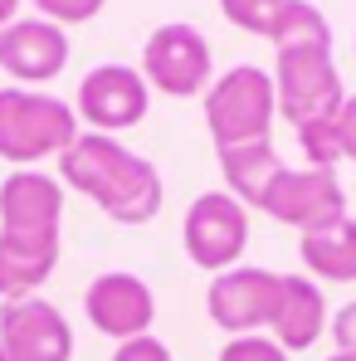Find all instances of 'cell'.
<instances>
[{
  "label": "cell",
  "mask_w": 356,
  "mask_h": 361,
  "mask_svg": "<svg viewBox=\"0 0 356 361\" xmlns=\"http://www.w3.org/2000/svg\"><path fill=\"white\" fill-rule=\"evenodd\" d=\"M30 5H39V20H49V25H88L108 0H30Z\"/></svg>",
  "instance_id": "7402d4cb"
},
{
  "label": "cell",
  "mask_w": 356,
  "mask_h": 361,
  "mask_svg": "<svg viewBox=\"0 0 356 361\" xmlns=\"http://www.w3.org/2000/svg\"><path fill=\"white\" fill-rule=\"evenodd\" d=\"M288 5H293V0H220L225 20H230L235 30L259 35V39H269V35H274V25L288 15Z\"/></svg>",
  "instance_id": "d6986e66"
},
{
  "label": "cell",
  "mask_w": 356,
  "mask_h": 361,
  "mask_svg": "<svg viewBox=\"0 0 356 361\" xmlns=\"http://www.w3.org/2000/svg\"><path fill=\"white\" fill-rule=\"evenodd\" d=\"M297 259H302L307 274H317L327 283H352L356 279V220L342 215L337 225L307 230L297 240Z\"/></svg>",
  "instance_id": "e0dca14e"
},
{
  "label": "cell",
  "mask_w": 356,
  "mask_h": 361,
  "mask_svg": "<svg viewBox=\"0 0 356 361\" xmlns=\"http://www.w3.org/2000/svg\"><path fill=\"white\" fill-rule=\"evenodd\" d=\"M337 137H342V161H356V98H347L337 113Z\"/></svg>",
  "instance_id": "d4e9b609"
},
{
  "label": "cell",
  "mask_w": 356,
  "mask_h": 361,
  "mask_svg": "<svg viewBox=\"0 0 356 361\" xmlns=\"http://www.w3.org/2000/svg\"><path fill=\"white\" fill-rule=\"evenodd\" d=\"M83 312L88 322L113 337V342H132V337H147L152 332V317H156V298L147 288V279L137 274H98L83 293Z\"/></svg>",
  "instance_id": "8fae6325"
},
{
  "label": "cell",
  "mask_w": 356,
  "mask_h": 361,
  "mask_svg": "<svg viewBox=\"0 0 356 361\" xmlns=\"http://www.w3.org/2000/svg\"><path fill=\"white\" fill-rule=\"evenodd\" d=\"M73 142H78V118L63 98L39 88H0V157L5 161L25 171L30 161L63 157Z\"/></svg>",
  "instance_id": "7a4b0ae2"
},
{
  "label": "cell",
  "mask_w": 356,
  "mask_h": 361,
  "mask_svg": "<svg viewBox=\"0 0 356 361\" xmlns=\"http://www.w3.org/2000/svg\"><path fill=\"white\" fill-rule=\"evenodd\" d=\"M220 361H288V352H283L274 337L254 332V337H230V342L220 347Z\"/></svg>",
  "instance_id": "44dd1931"
},
{
  "label": "cell",
  "mask_w": 356,
  "mask_h": 361,
  "mask_svg": "<svg viewBox=\"0 0 356 361\" xmlns=\"http://www.w3.org/2000/svg\"><path fill=\"white\" fill-rule=\"evenodd\" d=\"M54 264H59V230H44V235H5L0 230V298H39Z\"/></svg>",
  "instance_id": "5bb4252c"
},
{
  "label": "cell",
  "mask_w": 356,
  "mask_h": 361,
  "mask_svg": "<svg viewBox=\"0 0 356 361\" xmlns=\"http://www.w3.org/2000/svg\"><path fill=\"white\" fill-rule=\"evenodd\" d=\"M327 361H356V357H347V352H332V357H327Z\"/></svg>",
  "instance_id": "4316f807"
},
{
  "label": "cell",
  "mask_w": 356,
  "mask_h": 361,
  "mask_svg": "<svg viewBox=\"0 0 356 361\" xmlns=\"http://www.w3.org/2000/svg\"><path fill=\"white\" fill-rule=\"evenodd\" d=\"M180 244H185V259L195 269L225 274L249 249V210L230 190H205L190 200V210L180 220Z\"/></svg>",
  "instance_id": "277c9868"
},
{
  "label": "cell",
  "mask_w": 356,
  "mask_h": 361,
  "mask_svg": "<svg viewBox=\"0 0 356 361\" xmlns=\"http://www.w3.org/2000/svg\"><path fill=\"white\" fill-rule=\"evenodd\" d=\"M0 68L20 78V88L49 83L68 68V35L49 20H15L0 30Z\"/></svg>",
  "instance_id": "7c38bea8"
},
{
  "label": "cell",
  "mask_w": 356,
  "mask_h": 361,
  "mask_svg": "<svg viewBox=\"0 0 356 361\" xmlns=\"http://www.w3.org/2000/svg\"><path fill=\"white\" fill-rule=\"evenodd\" d=\"M274 93H278V118L293 122V132L302 122L337 118L342 103H347L332 49H278Z\"/></svg>",
  "instance_id": "8992f818"
},
{
  "label": "cell",
  "mask_w": 356,
  "mask_h": 361,
  "mask_svg": "<svg viewBox=\"0 0 356 361\" xmlns=\"http://www.w3.org/2000/svg\"><path fill=\"white\" fill-rule=\"evenodd\" d=\"M278 279L283 274H269V269H254V264H235L225 274L210 279V322L230 337H254L259 327L274 322V307H278Z\"/></svg>",
  "instance_id": "52a82bcc"
},
{
  "label": "cell",
  "mask_w": 356,
  "mask_h": 361,
  "mask_svg": "<svg viewBox=\"0 0 356 361\" xmlns=\"http://www.w3.org/2000/svg\"><path fill=\"white\" fill-rule=\"evenodd\" d=\"M147 103H152V88L142 78V68H127V63H98L83 73L78 83V118L88 122L93 132L113 137V132H127L147 118Z\"/></svg>",
  "instance_id": "ba28073f"
},
{
  "label": "cell",
  "mask_w": 356,
  "mask_h": 361,
  "mask_svg": "<svg viewBox=\"0 0 356 361\" xmlns=\"http://www.w3.org/2000/svg\"><path fill=\"white\" fill-rule=\"evenodd\" d=\"M73 327L49 298H20L0 307V361H68Z\"/></svg>",
  "instance_id": "30bf717a"
},
{
  "label": "cell",
  "mask_w": 356,
  "mask_h": 361,
  "mask_svg": "<svg viewBox=\"0 0 356 361\" xmlns=\"http://www.w3.org/2000/svg\"><path fill=\"white\" fill-rule=\"evenodd\" d=\"M215 59H210V44L195 25L171 20V25H156L142 44V78L147 88H161L166 98H195L215 83Z\"/></svg>",
  "instance_id": "5b68a950"
},
{
  "label": "cell",
  "mask_w": 356,
  "mask_h": 361,
  "mask_svg": "<svg viewBox=\"0 0 356 361\" xmlns=\"http://www.w3.org/2000/svg\"><path fill=\"white\" fill-rule=\"evenodd\" d=\"M59 180L73 185L78 195H88L108 220L118 225H147L156 220L161 210V171L122 147L118 137H103V132H78V142L59 157Z\"/></svg>",
  "instance_id": "6da1fadb"
},
{
  "label": "cell",
  "mask_w": 356,
  "mask_h": 361,
  "mask_svg": "<svg viewBox=\"0 0 356 361\" xmlns=\"http://www.w3.org/2000/svg\"><path fill=\"white\" fill-rule=\"evenodd\" d=\"M63 220V180L44 171H10L0 180V230L5 235H44Z\"/></svg>",
  "instance_id": "4fadbf2b"
},
{
  "label": "cell",
  "mask_w": 356,
  "mask_h": 361,
  "mask_svg": "<svg viewBox=\"0 0 356 361\" xmlns=\"http://www.w3.org/2000/svg\"><path fill=\"white\" fill-rule=\"evenodd\" d=\"M113 361H171V347L161 342V337H132V342H118V352Z\"/></svg>",
  "instance_id": "603a6c76"
},
{
  "label": "cell",
  "mask_w": 356,
  "mask_h": 361,
  "mask_svg": "<svg viewBox=\"0 0 356 361\" xmlns=\"http://www.w3.org/2000/svg\"><path fill=\"white\" fill-rule=\"evenodd\" d=\"M269 44H274V49H332V25H327V15H322L317 5L293 0L288 15L274 25Z\"/></svg>",
  "instance_id": "ac0fdd59"
},
{
  "label": "cell",
  "mask_w": 356,
  "mask_h": 361,
  "mask_svg": "<svg viewBox=\"0 0 356 361\" xmlns=\"http://www.w3.org/2000/svg\"><path fill=\"white\" fill-rule=\"evenodd\" d=\"M283 171V157L274 142H244V147H220V176H225V190L235 195L239 205H264L269 185Z\"/></svg>",
  "instance_id": "2e32d148"
},
{
  "label": "cell",
  "mask_w": 356,
  "mask_h": 361,
  "mask_svg": "<svg viewBox=\"0 0 356 361\" xmlns=\"http://www.w3.org/2000/svg\"><path fill=\"white\" fill-rule=\"evenodd\" d=\"M332 337H337V352L356 357V302L337 307V317H332Z\"/></svg>",
  "instance_id": "cb8c5ba5"
},
{
  "label": "cell",
  "mask_w": 356,
  "mask_h": 361,
  "mask_svg": "<svg viewBox=\"0 0 356 361\" xmlns=\"http://www.w3.org/2000/svg\"><path fill=\"white\" fill-rule=\"evenodd\" d=\"M20 5H25V0H0V30L15 25V10H20Z\"/></svg>",
  "instance_id": "484cf974"
},
{
  "label": "cell",
  "mask_w": 356,
  "mask_h": 361,
  "mask_svg": "<svg viewBox=\"0 0 356 361\" xmlns=\"http://www.w3.org/2000/svg\"><path fill=\"white\" fill-rule=\"evenodd\" d=\"M297 147H302L307 166H317V171H332V166L342 161V137H337V118L302 122V127H297Z\"/></svg>",
  "instance_id": "ffe728a7"
},
{
  "label": "cell",
  "mask_w": 356,
  "mask_h": 361,
  "mask_svg": "<svg viewBox=\"0 0 356 361\" xmlns=\"http://www.w3.org/2000/svg\"><path fill=\"white\" fill-rule=\"evenodd\" d=\"M259 210L274 215L278 225H293V230L307 235V230L337 225L347 215V195H342V180L332 176V171H317V166L293 171V166H283Z\"/></svg>",
  "instance_id": "9c48e42d"
},
{
  "label": "cell",
  "mask_w": 356,
  "mask_h": 361,
  "mask_svg": "<svg viewBox=\"0 0 356 361\" xmlns=\"http://www.w3.org/2000/svg\"><path fill=\"white\" fill-rule=\"evenodd\" d=\"M274 118H278L274 73L259 63H235L205 88V127H210L215 147L269 142Z\"/></svg>",
  "instance_id": "3957f363"
},
{
  "label": "cell",
  "mask_w": 356,
  "mask_h": 361,
  "mask_svg": "<svg viewBox=\"0 0 356 361\" xmlns=\"http://www.w3.org/2000/svg\"><path fill=\"white\" fill-rule=\"evenodd\" d=\"M274 342L293 357L302 347H312L317 337H322V327H327V298H322V288L312 283V279H302V274H283L278 279V307H274Z\"/></svg>",
  "instance_id": "9a60e30c"
}]
</instances>
